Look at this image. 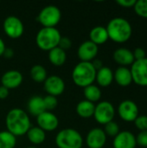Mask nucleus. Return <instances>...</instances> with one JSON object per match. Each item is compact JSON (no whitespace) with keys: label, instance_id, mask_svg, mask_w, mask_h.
I'll return each mask as SVG.
<instances>
[{"label":"nucleus","instance_id":"obj_31","mask_svg":"<svg viewBox=\"0 0 147 148\" xmlns=\"http://www.w3.org/2000/svg\"><path fill=\"white\" fill-rule=\"evenodd\" d=\"M133 122L140 132L147 130V115H139Z\"/></svg>","mask_w":147,"mask_h":148},{"label":"nucleus","instance_id":"obj_5","mask_svg":"<svg viewBox=\"0 0 147 148\" xmlns=\"http://www.w3.org/2000/svg\"><path fill=\"white\" fill-rule=\"evenodd\" d=\"M55 141L58 148H81L83 145L81 134L74 128L61 130L56 134Z\"/></svg>","mask_w":147,"mask_h":148},{"label":"nucleus","instance_id":"obj_7","mask_svg":"<svg viewBox=\"0 0 147 148\" xmlns=\"http://www.w3.org/2000/svg\"><path fill=\"white\" fill-rule=\"evenodd\" d=\"M115 109L111 102L107 101H103L95 105L94 118L99 124L106 125L108 122L113 121Z\"/></svg>","mask_w":147,"mask_h":148},{"label":"nucleus","instance_id":"obj_38","mask_svg":"<svg viewBox=\"0 0 147 148\" xmlns=\"http://www.w3.org/2000/svg\"><path fill=\"white\" fill-rule=\"evenodd\" d=\"M91 62H92V64H93V66H94V68L95 69L96 71L99 70V69H101L103 67L102 61H101L100 59H94V60H93Z\"/></svg>","mask_w":147,"mask_h":148},{"label":"nucleus","instance_id":"obj_13","mask_svg":"<svg viewBox=\"0 0 147 148\" xmlns=\"http://www.w3.org/2000/svg\"><path fill=\"white\" fill-rule=\"evenodd\" d=\"M99 52V48L90 40L83 42L77 49V56L81 62H92L95 59Z\"/></svg>","mask_w":147,"mask_h":148},{"label":"nucleus","instance_id":"obj_25","mask_svg":"<svg viewBox=\"0 0 147 148\" xmlns=\"http://www.w3.org/2000/svg\"><path fill=\"white\" fill-rule=\"evenodd\" d=\"M83 95L85 97V100L90 101V102H97L101 98V90L100 88L94 84L89 85L86 88H84Z\"/></svg>","mask_w":147,"mask_h":148},{"label":"nucleus","instance_id":"obj_19","mask_svg":"<svg viewBox=\"0 0 147 148\" xmlns=\"http://www.w3.org/2000/svg\"><path fill=\"white\" fill-rule=\"evenodd\" d=\"M27 110L28 112L33 115L37 117L41 114L46 111L43 98L39 95H34L32 96L27 103Z\"/></svg>","mask_w":147,"mask_h":148},{"label":"nucleus","instance_id":"obj_10","mask_svg":"<svg viewBox=\"0 0 147 148\" xmlns=\"http://www.w3.org/2000/svg\"><path fill=\"white\" fill-rule=\"evenodd\" d=\"M118 114L121 120L126 122H133L139 116V108L131 100L121 101L118 107Z\"/></svg>","mask_w":147,"mask_h":148},{"label":"nucleus","instance_id":"obj_9","mask_svg":"<svg viewBox=\"0 0 147 148\" xmlns=\"http://www.w3.org/2000/svg\"><path fill=\"white\" fill-rule=\"evenodd\" d=\"M133 82L140 87H147V57L135 61L131 65Z\"/></svg>","mask_w":147,"mask_h":148},{"label":"nucleus","instance_id":"obj_33","mask_svg":"<svg viewBox=\"0 0 147 148\" xmlns=\"http://www.w3.org/2000/svg\"><path fill=\"white\" fill-rule=\"evenodd\" d=\"M72 46V41L70 40V38L67 37V36H62L58 44V47L62 49H63L64 51L69 49Z\"/></svg>","mask_w":147,"mask_h":148},{"label":"nucleus","instance_id":"obj_34","mask_svg":"<svg viewBox=\"0 0 147 148\" xmlns=\"http://www.w3.org/2000/svg\"><path fill=\"white\" fill-rule=\"evenodd\" d=\"M133 54L135 61H139V60H142L146 57V53L145 49L142 48H136L134 49V51L133 52Z\"/></svg>","mask_w":147,"mask_h":148},{"label":"nucleus","instance_id":"obj_11","mask_svg":"<svg viewBox=\"0 0 147 148\" xmlns=\"http://www.w3.org/2000/svg\"><path fill=\"white\" fill-rule=\"evenodd\" d=\"M44 90L49 95L57 97L65 90V82L59 75H49L43 82Z\"/></svg>","mask_w":147,"mask_h":148},{"label":"nucleus","instance_id":"obj_6","mask_svg":"<svg viewBox=\"0 0 147 148\" xmlns=\"http://www.w3.org/2000/svg\"><path fill=\"white\" fill-rule=\"evenodd\" d=\"M36 19L43 28H55L62 19V11L56 5L49 4L41 10Z\"/></svg>","mask_w":147,"mask_h":148},{"label":"nucleus","instance_id":"obj_15","mask_svg":"<svg viewBox=\"0 0 147 148\" xmlns=\"http://www.w3.org/2000/svg\"><path fill=\"white\" fill-rule=\"evenodd\" d=\"M23 80V76L22 73L16 69H11L6 71L1 77V84L2 86L10 89H14L18 88Z\"/></svg>","mask_w":147,"mask_h":148},{"label":"nucleus","instance_id":"obj_30","mask_svg":"<svg viewBox=\"0 0 147 148\" xmlns=\"http://www.w3.org/2000/svg\"><path fill=\"white\" fill-rule=\"evenodd\" d=\"M43 101H44V106L46 108V111H51L54 110L57 105H58V100L56 97L52 96V95H46L43 97Z\"/></svg>","mask_w":147,"mask_h":148},{"label":"nucleus","instance_id":"obj_35","mask_svg":"<svg viewBox=\"0 0 147 148\" xmlns=\"http://www.w3.org/2000/svg\"><path fill=\"white\" fill-rule=\"evenodd\" d=\"M136 2H137L136 0H117L116 1V3L123 8H133Z\"/></svg>","mask_w":147,"mask_h":148},{"label":"nucleus","instance_id":"obj_20","mask_svg":"<svg viewBox=\"0 0 147 148\" xmlns=\"http://www.w3.org/2000/svg\"><path fill=\"white\" fill-rule=\"evenodd\" d=\"M89 38L90 41L97 46L106 43L109 39L107 29L104 26L94 27L89 32Z\"/></svg>","mask_w":147,"mask_h":148},{"label":"nucleus","instance_id":"obj_27","mask_svg":"<svg viewBox=\"0 0 147 148\" xmlns=\"http://www.w3.org/2000/svg\"><path fill=\"white\" fill-rule=\"evenodd\" d=\"M16 145V137L10 132H0V148H15Z\"/></svg>","mask_w":147,"mask_h":148},{"label":"nucleus","instance_id":"obj_32","mask_svg":"<svg viewBox=\"0 0 147 148\" xmlns=\"http://www.w3.org/2000/svg\"><path fill=\"white\" fill-rule=\"evenodd\" d=\"M136 143L139 147H147V130L140 132L136 137Z\"/></svg>","mask_w":147,"mask_h":148},{"label":"nucleus","instance_id":"obj_21","mask_svg":"<svg viewBox=\"0 0 147 148\" xmlns=\"http://www.w3.org/2000/svg\"><path fill=\"white\" fill-rule=\"evenodd\" d=\"M95 81L99 86L107 88L110 86L113 81V72L110 68L103 66L101 69L96 71Z\"/></svg>","mask_w":147,"mask_h":148},{"label":"nucleus","instance_id":"obj_16","mask_svg":"<svg viewBox=\"0 0 147 148\" xmlns=\"http://www.w3.org/2000/svg\"><path fill=\"white\" fill-rule=\"evenodd\" d=\"M136 145V137L129 131L120 132L113 141V148H135Z\"/></svg>","mask_w":147,"mask_h":148},{"label":"nucleus","instance_id":"obj_14","mask_svg":"<svg viewBox=\"0 0 147 148\" xmlns=\"http://www.w3.org/2000/svg\"><path fill=\"white\" fill-rule=\"evenodd\" d=\"M107 142V135L103 129L94 127L91 129L86 137V144L88 148H103Z\"/></svg>","mask_w":147,"mask_h":148},{"label":"nucleus","instance_id":"obj_36","mask_svg":"<svg viewBox=\"0 0 147 148\" xmlns=\"http://www.w3.org/2000/svg\"><path fill=\"white\" fill-rule=\"evenodd\" d=\"M10 95V90L3 87V86H0V100H5Z\"/></svg>","mask_w":147,"mask_h":148},{"label":"nucleus","instance_id":"obj_40","mask_svg":"<svg viewBox=\"0 0 147 148\" xmlns=\"http://www.w3.org/2000/svg\"><path fill=\"white\" fill-rule=\"evenodd\" d=\"M26 148H36V147H26Z\"/></svg>","mask_w":147,"mask_h":148},{"label":"nucleus","instance_id":"obj_22","mask_svg":"<svg viewBox=\"0 0 147 148\" xmlns=\"http://www.w3.org/2000/svg\"><path fill=\"white\" fill-rule=\"evenodd\" d=\"M94 108H95L94 103L90 102L87 100H82L77 104L75 111L80 117L84 119H88L94 116Z\"/></svg>","mask_w":147,"mask_h":148},{"label":"nucleus","instance_id":"obj_4","mask_svg":"<svg viewBox=\"0 0 147 148\" xmlns=\"http://www.w3.org/2000/svg\"><path fill=\"white\" fill-rule=\"evenodd\" d=\"M62 35L56 28H42L36 36L37 47L43 51H49L58 47Z\"/></svg>","mask_w":147,"mask_h":148},{"label":"nucleus","instance_id":"obj_24","mask_svg":"<svg viewBox=\"0 0 147 148\" xmlns=\"http://www.w3.org/2000/svg\"><path fill=\"white\" fill-rule=\"evenodd\" d=\"M26 135L29 142L33 145L42 144L46 140V133L39 127H31Z\"/></svg>","mask_w":147,"mask_h":148},{"label":"nucleus","instance_id":"obj_12","mask_svg":"<svg viewBox=\"0 0 147 148\" xmlns=\"http://www.w3.org/2000/svg\"><path fill=\"white\" fill-rule=\"evenodd\" d=\"M37 127L46 132L55 131L59 126V120L57 116L49 111H45L36 117Z\"/></svg>","mask_w":147,"mask_h":148},{"label":"nucleus","instance_id":"obj_8","mask_svg":"<svg viewBox=\"0 0 147 148\" xmlns=\"http://www.w3.org/2000/svg\"><path fill=\"white\" fill-rule=\"evenodd\" d=\"M5 35L11 39L20 38L24 32V25L22 20L15 16H7L3 23Z\"/></svg>","mask_w":147,"mask_h":148},{"label":"nucleus","instance_id":"obj_23","mask_svg":"<svg viewBox=\"0 0 147 148\" xmlns=\"http://www.w3.org/2000/svg\"><path fill=\"white\" fill-rule=\"evenodd\" d=\"M48 57L51 64L56 67H60V66H62L66 62L67 54H66V51L60 49L59 47H56L49 51Z\"/></svg>","mask_w":147,"mask_h":148},{"label":"nucleus","instance_id":"obj_29","mask_svg":"<svg viewBox=\"0 0 147 148\" xmlns=\"http://www.w3.org/2000/svg\"><path fill=\"white\" fill-rule=\"evenodd\" d=\"M104 132L106 135H108L110 137H115L120 131V127L115 121H110L107 124L105 125Z\"/></svg>","mask_w":147,"mask_h":148},{"label":"nucleus","instance_id":"obj_26","mask_svg":"<svg viewBox=\"0 0 147 148\" xmlns=\"http://www.w3.org/2000/svg\"><path fill=\"white\" fill-rule=\"evenodd\" d=\"M29 74H30V77L31 79L37 82V83H42V82H44L45 80L47 79L48 77V74H47V70L46 69L40 65V64H36L34 65L31 69H30V71H29Z\"/></svg>","mask_w":147,"mask_h":148},{"label":"nucleus","instance_id":"obj_39","mask_svg":"<svg viewBox=\"0 0 147 148\" xmlns=\"http://www.w3.org/2000/svg\"><path fill=\"white\" fill-rule=\"evenodd\" d=\"M6 49L5 43H4V42H3V40L0 37V56H3V51H4V49Z\"/></svg>","mask_w":147,"mask_h":148},{"label":"nucleus","instance_id":"obj_1","mask_svg":"<svg viewBox=\"0 0 147 148\" xmlns=\"http://www.w3.org/2000/svg\"><path fill=\"white\" fill-rule=\"evenodd\" d=\"M5 126L7 131L14 136H23L27 134L31 127L29 114L24 110L15 108L10 109L5 117Z\"/></svg>","mask_w":147,"mask_h":148},{"label":"nucleus","instance_id":"obj_3","mask_svg":"<svg viewBox=\"0 0 147 148\" xmlns=\"http://www.w3.org/2000/svg\"><path fill=\"white\" fill-rule=\"evenodd\" d=\"M96 70L90 62H80L72 71V80L80 88H86L95 82Z\"/></svg>","mask_w":147,"mask_h":148},{"label":"nucleus","instance_id":"obj_2","mask_svg":"<svg viewBox=\"0 0 147 148\" xmlns=\"http://www.w3.org/2000/svg\"><path fill=\"white\" fill-rule=\"evenodd\" d=\"M109 39L117 43H124L130 40L133 35V28L129 21L123 17L111 19L107 27Z\"/></svg>","mask_w":147,"mask_h":148},{"label":"nucleus","instance_id":"obj_37","mask_svg":"<svg viewBox=\"0 0 147 148\" xmlns=\"http://www.w3.org/2000/svg\"><path fill=\"white\" fill-rule=\"evenodd\" d=\"M14 56V50L11 49V48H6L3 51V56H4L5 58H11L13 57Z\"/></svg>","mask_w":147,"mask_h":148},{"label":"nucleus","instance_id":"obj_17","mask_svg":"<svg viewBox=\"0 0 147 148\" xmlns=\"http://www.w3.org/2000/svg\"><path fill=\"white\" fill-rule=\"evenodd\" d=\"M113 57L115 62L118 63L120 67L131 66L135 62L133 51H131L126 48L117 49L113 52Z\"/></svg>","mask_w":147,"mask_h":148},{"label":"nucleus","instance_id":"obj_28","mask_svg":"<svg viewBox=\"0 0 147 148\" xmlns=\"http://www.w3.org/2000/svg\"><path fill=\"white\" fill-rule=\"evenodd\" d=\"M133 9L139 16L147 19V0L137 1Z\"/></svg>","mask_w":147,"mask_h":148},{"label":"nucleus","instance_id":"obj_18","mask_svg":"<svg viewBox=\"0 0 147 148\" xmlns=\"http://www.w3.org/2000/svg\"><path fill=\"white\" fill-rule=\"evenodd\" d=\"M113 80L120 87H128L133 82V76L130 69L127 67H119L113 73Z\"/></svg>","mask_w":147,"mask_h":148}]
</instances>
